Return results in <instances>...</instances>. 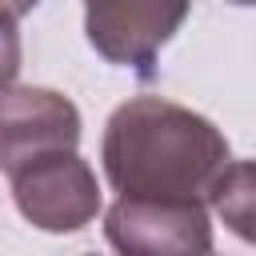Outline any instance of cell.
Listing matches in <instances>:
<instances>
[{
	"label": "cell",
	"mask_w": 256,
	"mask_h": 256,
	"mask_svg": "<svg viewBox=\"0 0 256 256\" xmlns=\"http://www.w3.org/2000/svg\"><path fill=\"white\" fill-rule=\"evenodd\" d=\"M100 160L120 196L208 204L232 148L208 116L164 96H132L108 116Z\"/></svg>",
	"instance_id": "1"
},
{
	"label": "cell",
	"mask_w": 256,
	"mask_h": 256,
	"mask_svg": "<svg viewBox=\"0 0 256 256\" xmlns=\"http://www.w3.org/2000/svg\"><path fill=\"white\" fill-rule=\"evenodd\" d=\"M188 12L192 0H84V36L96 56L148 80Z\"/></svg>",
	"instance_id": "2"
},
{
	"label": "cell",
	"mask_w": 256,
	"mask_h": 256,
	"mask_svg": "<svg viewBox=\"0 0 256 256\" xmlns=\"http://www.w3.org/2000/svg\"><path fill=\"white\" fill-rule=\"evenodd\" d=\"M12 180V200L20 216L40 232H80L100 212V184L92 164L80 152H52L20 172Z\"/></svg>",
	"instance_id": "3"
},
{
	"label": "cell",
	"mask_w": 256,
	"mask_h": 256,
	"mask_svg": "<svg viewBox=\"0 0 256 256\" xmlns=\"http://www.w3.org/2000/svg\"><path fill=\"white\" fill-rule=\"evenodd\" d=\"M104 236L120 256H208L212 220L196 200L120 196L104 212Z\"/></svg>",
	"instance_id": "4"
},
{
	"label": "cell",
	"mask_w": 256,
	"mask_h": 256,
	"mask_svg": "<svg viewBox=\"0 0 256 256\" xmlns=\"http://www.w3.org/2000/svg\"><path fill=\"white\" fill-rule=\"evenodd\" d=\"M80 144V108L56 88H4L0 92V172L12 176L24 164L76 152Z\"/></svg>",
	"instance_id": "5"
},
{
	"label": "cell",
	"mask_w": 256,
	"mask_h": 256,
	"mask_svg": "<svg viewBox=\"0 0 256 256\" xmlns=\"http://www.w3.org/2000/svg\"><path fill=\"white\" fill-rule=\"evenodd\" d=\"M208 204L248 240V224H252V168H248V160H232L228 164V172L220 176V184H216Z\"/></svg>",
	"instance_id": "6"
},
{
	"label": "cell",
	"mask_w": 256,
	"mask_h": 256,
	"mask_svg": "<svg viewBox=\"0 0 256 256\" xmlns=\"http://www.w3.org/2000/svg\"><path fill=\"white\" fill-rule=\"evenodd\" d=\"M16 72H20V28L16 16L0 8V92L16 80Z\"/></svg>",
	"instance_id": "7"
},
{
	"label": "cell",
	"mask_w": 256,
	"mask_h": 256,
	"mask_svg": "<svg viewBox=\"0 0 256 256\" xmlns=\"http://www.w3.org/2000/svg\"><path fill=\"white\" fill-rule=\"evenodd\" d=\"M36 4H40V0H0V8H8V12H12V16H16V20H20V16H24V12H32V8H36Z\"/></svg>",
	"instance_id": "8"
},
{
	"label": "cell",
	"mask_w": 256,
	"mask_h": 256,
	"mask_svg": "<svg viewBox=\"0 0 256 256\" xmlns=\"http://www.w3.org/2000/svg\"><path fill=\"white\" fill-rule=\"evenodd\" d=\"M232 4H240V8H248V4H252V0H232Z\"/></svg>",
	"instance_id": "9"
},
{
	"label": "cell",
	"mask_w": 256,
	"mask_h": 256,
	"mask_svg": "<svg viewBox=\"0 0 256 256\" xmlns=\"http://www.w3.org/2000/svg\"><path fill=\"white\" fill-rule=\"evenodd\" d=\"M88 256H96V252H88Z\"/></svg>",
	"instance_id": "10"
},
{
	"label": "cell",
	"mask_w": 256,
	"mask_h": 256,
	"mask_svg": "<svg viewBox=\"0 0 256 256\" xmlns=\"http://www.w3.org/2000/svg\"><path fill=\"white\" fill-rule=\"evenodd\" d=\"M208 256H212V252H208Z\"/></svg>",
	"instance_id": "11"
}]
</instances>
